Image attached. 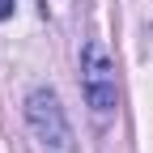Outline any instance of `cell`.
<instances>
[{
	"instance_id": "obj_1",
	"label": "cell",
	"mask_w": 153,
	"mask_h": 153,
	"mask_svg": "<svg viewBox=\"0 0 153 153\" xmlns=\"http://www.w3.org/2000/svg\"><path fill=\"white\" fill-rule=\"evenodd\" d=\"M26 128L34 145L43 153H76V136H72V123H68V111L60 102V94L51 85H38L26 94Z\"/></svg>"
},
{
	"instance_id": "obj_2",
	"label": "cell",
	"mask_w": 153,
	"mask_h": 153,
	"mask_svg": "<svg viewBox=\"0 0 153 153\" xmlns=\"http://www.w3.org/2000/svg\"><path fill=\"white\" fill-rule=\"evenodd\" d=\"M81 94H85V106L94 115V123L115 119V111H119V76H115L111 51L98 38H89L81 47Z\"/></svg>"
},
{
	"instance_id": "obj_3",
	"label": "cell",
	"mask_w": 153,
	"mask_h": 153,
	"mask_svg": "<svg viewBox=\"0 0 153 153\" xmlns=\"http://www.w3.org/2000/svg\"><path fill=\"white\" fill-rule=\"evenodd\" d=\"M4 17H13V0H0V22Z\"/></svg>"
}]
</instances>
